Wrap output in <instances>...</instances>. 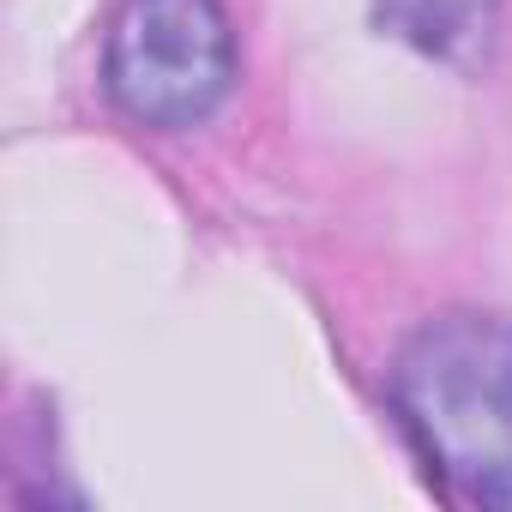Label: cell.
<instances>
[{
  "label": "cell",
  "mask_w": 512,
  "mask_h": 512,
  "mask_svg": "<svg viewBox=\"0 0 512 512\" xmlns=\"http://www.w3.org/2000/svg\"><path fill=\"white\" fill-rule=\"evenodd\" d=\"M392 404L428 464L470 500L512 506V326L428 320L392 362Z\"/></svg>",
  "instance_id": "cell-1"
},
{
  "label": "cell",
  "mask_w": 512,
  "mask_h": 512,
  "mask_svg": "<svg viewBox=\"0 0 512 512\" xmlns=\"http://www.w3.org/2000/svg\"><path fill=\"white\" fill-rule=\"evenodd\" d=\"M235 85V37L217 0H121L109 97L163 133L199 127Z\"/></svg>",
  "instance_id": "cell-2"
},
{
  "label": "cell",
  "mask_w": 512,
  "mask_h": 512,
  "mask_svg": "<svg viewBox=\"0 0 512 512\" xmlns=\"http://www.w3.org/2000/svg\"><path fill=\"white\" fill-rule=\"evenodd\" d=\"M374 13L416 55L446 61V67H476L494 43L500 0H380Z\"/></svg>",
  "instance_id": "cell-3"
}]
</instances>
